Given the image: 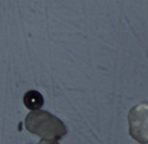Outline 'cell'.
<instances>
[{
	"label": "cell",
	"instance_id": "7a4b0ae2",
	"mask_svg": "<svg viewBox=\"0 0 148 144\" xmlns=\"http://www.w3.org/2000/svg\"><path fill=\"white\" fill-rule=\"evenodd\" d=\"M129 134L140 144L148 143V102L132 107L128 114Z\"/></svg>",
	"mask_w": 148,
	"mask_h": 144
},
{
	"label": "cell",
	"instance_id": "277c9868",
	"mask_svg": "<svg viewBox=\"0 0 148 144\" xmlns=\"http://www.w3.org/2000/svg\"><path fill=\"white\" fill-rule=\"evenodd\" d=\"M37 144H59V142L57 140H45V139H42Z\"/></svg>",
	"mask_w": 148,
	"mask_h": 144
},
{
	"label": "cell",
	"instance_id": "6da1fadb",
	"mask_svg": "<svg viewBox=\"0 0 148 144\" xmlns=\"http://www.w3.org/2000/svg\"><path fill=\"white\" fill-rule=\"evenodd\" d=\"M24 125L28 132L38 135L45 140L59 141L66 134V127L60 119L45 110L31 111Z\"/></svg>",
	"mask_w": 148,
	"mask_h": 144
},
{
	"label": "cell",
	"instance_id": "3957f363",
	"mask_svg": "<svg viewBox=\"0 0 148 144\" xmlns=\"http://www.w3.org/2000/svg\"><path fill=\"white\" fill-rule=\"evenodd\" d=\"M23 104L27 109L31 111L39 110L43 105V97L39 92L30 90L26 92L23 97Z\"/></svg>",
	"mask_w": 148,
	"mask_h": 144
}]
</instances>
